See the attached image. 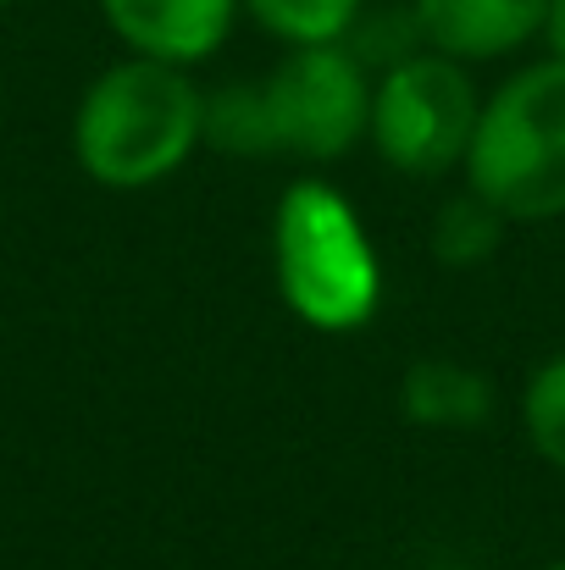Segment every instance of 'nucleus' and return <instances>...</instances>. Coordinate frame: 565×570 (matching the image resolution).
I'll use <instances>...</instances> for the list:
<instances>
[{"label":"nucleus","mask_w":565,"mask_h":570,"mask_svg":"<svg viewBox=\"0 0 565 570\" xmlns=\"http://www.w3.org/2000/svg\"><path fill=\"white\" fill-rule=\"evenodd\" d=\"M466 189L510 227L565 216V61L538 56L483 95L466 150Z\"/></svg>","instance_id":"obj_3"},{"label":"nucleus","mask_w":565,"mask_h":570,"mask_svg":"<svg viewBox=\"0 0 565 570\" xmlns=\"http://www.w3.org/2000/svg\"><path fill=\"white\" fill-rule=\"evenodd\" d=\"M544 570H565V554H561V560H549V566H544Z\"/></svg>","instance_id":"obj_13"},{"label":"nucleus","mask_w":565,"mask_h":570,"mask_svg":"<svg viewBox=\"0 0 565 570\" xmlns=\"http://www.w3.org/2000/svg\"><path fill=\"white\" fill-rule=\"evenodd\" d=\"M399 410L421 432H477L494 415V377L449 355L410 361L399 377Z\"/></svg>","instance_id":"obj_8"},{"label":"nucleus","mask_w":565,"mask_h":570,"mask_svg":"<svg viewBox=\"0 0 565 570\" xmlns=\"http://www.w3.org/2000/svg\"><path fill=\"white\" fill-rule=\"evenodd\" d=\"M238 11H244L238 0H100V17L128 56H150L173 67L211 61L227 45Z\"/></svg>","instance_id":"obj_6"},{"label":"nucleus","mask_w":565,"mask_h":570,"mask_svg":"<svg viewBox=\"0 0 565 570\" xmlns=\"http://www.w3.org/2000/svg\"><path fill=\"white\" fill-rule=\"evenodd\" d=\"M483 89L466 61L444 50H410L372 78V122L367 139L382 167L405 178H444L466 167L477 134Z\"/></svg>","instance_id":"obj_4"},{"label":"nucleus","mask_w":565,"mask_h":570,"mask_svg":"<svg viewBox=\"0 0 565 570\" xmlns=\"http://www.w3.org/2000/svg\"><path fill=\"white\" fill-rule=\"evenodd\" d=\"M427 50H444L466 67L505 61L544 33L549 0H410Z\"/></svg>","instance_id":"obj_7"},{"label":"nucleus","mask_w":565,"mask_h":570,"mask_svg":"<svg viewBox=\"0 0 565 570\" xmlns=\"http://www.w3.org/2000/svg\"><path fill=\"white\" fill-rule=\"evenodd\" d=\"M283 50L289 45H339L361 22L367 0H238Z\"/></svg>","instance_id":"obj_10"},{"label":"nucleus","mask_w":565,"mask_h":570,"mask_svg":"<svg viewBox=\"0 0 565 570\" xmlns=\"http://www.w3.org/2000/svg\"><path fill=\"white\" fill-rule=\"evenodd\" d=\"M0 6H17V0H0Z\"/></svg>","instance_id":"obj_14"},{"label":"nucleus","mask_w":565,"mask_h":570,"mask_svg":"<svg viewBox=\"0 0 565 570\" xmlns=\"http://www.w3.org/2000/svg\"><path fill=\"white\" fill-rule=\"evenodd\" d=\"M205 145V89L188 67L123 56L72 111V156L100 189H150Z\"/></svg>","instance_id":"obj_1"},{"label":"nucleus","mask_w":565,"mask_h":570,"mask_svg":"<svg viewBox=\"0 0 565 570\" xmlns=\"http://www.w3.org/2000/svg\"><path fill=\"white\" fill-rule=\"evenodd\" d=\"M266 117V156L339 161L367 139L372 122V67L339 45H289L283 61L255 78Z\"/></svg>","instance_id":"obj_5"},{"label":"nucleus","mask_w":565,"mask_h":570,"mask_svg":"<svg viewBox=\"0 0 565 570\" xmlns=\"http://www.w3.org/2000/svg\"><path fill=\"white\" fill-rule=\"evenodd\" d=\"M505 233H510V222H505L483 194L460 189L438 205V216H432V227H427V244H432L438 266L471 272V266H488V261L499 255Z\"/></svg>","instance_id":"obj_9"},{"label":"nucleus","mask_w":565,"mask_h":570,"mask_svg":"<svg viewBox=\"0 0 565 570\" xmlns=\"http://www.w3.org/2000/svg\"><path fill=\"white\" fill-rule=\"evenodd\" d=\"M522 438L549 471L565 476V350L538 361L522 382Z\"/></svg>","instance_id":"obj_11"},{"label":"nucleus","mask_w":565,"mask_h":570,"mask_svg":"<svg viewBox=\"0 0 565 570\" xmlns=\"http://www.w3.org/2000/svg\"><path fill=\"white\" fill-rule=\"evenodd\" d=\"M272 283L311 333H355L382 305V261L355 205L322 178H294L272 210Z\"/></svg>","instance_id":"obj_2"},{"label":"nucleus","mask_w":565,"mask_h":570,"mask_svg":"<svg viewBox=\"0 0 565 570\" xmlns=\"http://www.w3.org/2000/svg\"><path fill=\"white\" fill-rule=\"evenodd\" d=\"M538 39L549 45V56L565 61V0H549V17H544V33Z\"/></svg>","instance_id":"obj_12"}]
</instances>
